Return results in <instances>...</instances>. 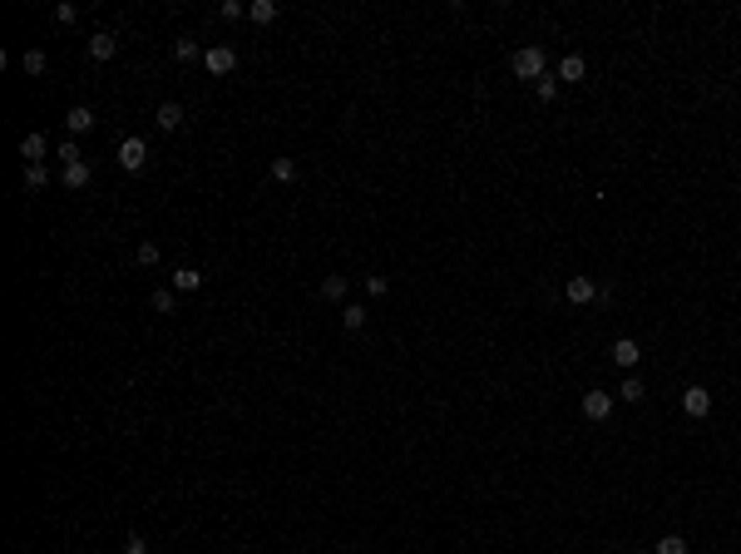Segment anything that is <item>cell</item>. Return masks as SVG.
<instances>
[{
  "label": "cell",
  "instance_id": "cell-19",
  "mask_svg": "<svg viewBox=\"0 0 741 554\" xmlns=\"http://www.w3.org/2000/svg\"><path fill=\"white\" fill-rule=\"evenodd\" d=\"M657 554H687V540H682V535H662V540H657Z\"/></svg>",
  "mask_w": 741,
  "mask_h": 554
},
{
  "label": "cell",
  "instance_id": "cell-30",
  "mask_svg": "<svg viewBox=\"0 0 741 554\" xmlns=\"http://www.w3.org/2000/svg\"><path fill=\"white\" fill-rule=\"evenodd\" d=\"M124 554H148V545H144L139 535H129V540H124Z\"/></svg>",
  "mask_w": 741,
  "mask_h": 554
},
{
  "label": "cell",
  "instance_id": "cell-10",
  "mask_svg": "<svg viewBox=\"0 0 741 554\" xmlns=\"http://www.w3.org/2000/svg\"><path fill=\"white\" fill-rule=\"evenodd\" d=\"M613 361H618V366H637V361H642V351H637L633 336H618V341H613Z\"/></svg>",
  "mask_w": 741,
  "mask_h": 554
},
{
  "label": "cell",
  "instance_id": "cell-27",
  "mask_svg": "<svg viewBox=\"0 0 741 554\" xmlns=\"http://www.w3.org/2000/svg\"><path fill=\"white\" fill-rule=\"evenodd\" d=\"M217 15H222V20H237V15H247V10H242L237 0H222V5H217Z\"/></svg>",
  "mask_w": 741,
  "mask_h": 554
},
{
  "label": "cell",
  "instance_id": "cell-18",
  "mask_svg": "<svg viewBox=\"0 0 741 554\" xmlns=\"http://www.w3.org/2000/svg\"><path fill=\"white\" fill-rule=\"evenodd\" d=\"M272 179L292 183V179H297V159H272Z\"/></svg>",
  "mask_w": 741,
  "mask_h": 554
},
{
  "label": "cell",
  "instance_id": "cell-8",
  "mask_svg": "<svg viewBox=\"0 0 741 554\" xmlns=\"http://www.w3.org/2000/svg\"><path fill=\"white\" fill-rule=\"evenodd\" d=\"M563 292H568V302H593V297H598V282H593V277H568Z\"/></svg>",
  "mask_w": 741,
  "mask_h": 554
},
{
  "label": "cell",
  "instance_id": "cell-24",
  "mask_svg": "<svg viewBox=\"0 0 741 554\" xmlns=\"http://www.w3.org/2000/svg\"><path fill=\"white\" fill-rule=\"evenodd\" d=\"M534 90H539V100H543V105H548V100H553V95H558V80H548V75H543V80H539V85H534Z\"/></svg>",
  "mask_w": 741,
  "mask_h": 554
},
{
  "label": "cell",
  "instance_id": "cell-5",
  "mask_svg": "<svg viewBox=\"0 0 741 554\" xmlns=\"http://www.w3.org/2000/svg\"><path fill=\"white\" fill-rule=\"evenodd\" d=\"M608 411H613V396L608 391H588L583 396V416L588 421H608Z\"/></svg>",
  "mask_w": 741,
  "mask_h": 554
},
{
  "label": "cell",
  "instance_id": "cell-25",
  "mask_svg": "<svg viewBox=\"0 0 741 554\" xmlns=\"http://www.w3.org/2000/svg\"><path fill=\"white\" fill-rule=\"evenodd\" d=\"M60 159H65V164H80L85 154H80V144H75V139H65V144H60Z\"/></svg>",
  "mask_w": 741,
  "mask_h": 554
},
{
  "label": "cell",
  "instance_id": "cell-17",
  "mask_svg": "<svg viewBox=\"0 0 741 554\" xmlns=\"http://www.w3.org/2000/svg\"><path fill=\"white\" fill-rule=\"evenodd\" d=\"M20 65H25V75H45V50H25Z\"/></svg>",
  "mask_w": 741,
  "mask_h": 554
},
{
  "label": "cell",
  "instance_id": "cell-20",
  "mask_svg": "<svg viewBox=\"0 0 741 554\" xmlns=\"http://www.w3.org/2000/svg\"><path fill=\"white\" fill-rule=\"evenodd\" d=\"M45 164H25V188H45Z\"/></svg>",
  "mask_w": 741,
  "mask_h": 554
},
{
  "label": "cell",
  "instance_id": "cell-13",
  "mask_svg": "<svg viewBox=\"0 0 741 554\" xmlns=\"http://www.w3.org/2000/svg\"><path fill=\"white\" fill-rule=\"evenodd\" d=\"M247 20L272 25V20H277V0H252V5H247Z\"/></svg>",
  "mask_w": 741,
  "mask_h": 554
},
{
  "label": "cell",
  "instance_id": "cell-29",
  "mask_svg": "<svg viewBox=\"0 0 741 554\" xmlns=\"http://www.w3.org/2000/svg\"><path fill=\"white\" fill-rule=\"evenodd\" d=\"M75 15H80L75 5H55V20H60V25H75Z\"/></svg>",
  "mask_w": 741,
  "mask_h": 554
},
{
  "label": "cell",
  "instance_id": "cell-7",
  "mask_svg": "<svg viewBox=\"0 0 741 554\" xmlns=\"http://www.w3.org/2000/svg\"><path fill=\"white\" fill-rule=\"evenodd\" d=\"M114 50H119V35H109V30L90 35V60H114Z\"/></svg>",
  "mask_w": 741,
  "mask_h": 554
},
{
  "label": "cell",
  "instance_id": "cell-6",
  "mask_svg": "<svg viewBox=\"0 0 741 554\" xmlns=\"http://www.w3.org/2000/svg\"><path fill=\"white\" fill-rule=\"evenodd\" d=\"M94 124H99V119H94V110H90V105H75V110L65 114V129H70V134H90Z\"/></svg>",
  "mask_w": 741,
  "mask_h": 554
},
{
  "label": "cell",
  "instance_id": "cell-31",
  "mask_svg": "<svg viewBox=\"0 0 741 554\" xmlns=\"http://www.w3.org/2000/svg\"><path fill=\"white\" fill-rule=\"evenodd\" d=\"M366 292L371 297H386V277H366Z\"/></svg>",
  "mask_w": 741,
  "mask_h": 554
},
{
  "label": "cell",
  "instance_id": "cell-14",
  "mask_svg": "<svg viewBox=\"0 0 741 554\" xmlns=\"http://www.w3.org/2000/svg\"><path fill=\"white\" fill-rule=\"evenodd\" d=\"M60 179H65V188H85V183H90V164H85V159H80V164H65Z\"/></svg>",
  "mask_w": 741,
  "mask_h": 554
},
{
  "label": "cell",
  "instance_id": "cell-12",
  "mask_svg": "<svg viewBox=\"0 0 741 554\" xmlns=\"http://www.w3.org/2000/svg\"><path fill=\"white\" fill-rule=\"evenodd\" d=\"M198 287H203V272L198 267H178L173 272V292H198Z\"/></svg>",
  "mask_w": 741,
  "mask_h": 554
},
{
  "label": "cell",
  "instance_id": "cell-4",
  "mask_svg": "<svg viewBox=\"0 0 741 554\" xmlns=\"http://www.w3.org/2000/svg\"><path fill=\"white\" fill-rule=\"evenodd\" d=\"M682 411H687V416H707V411H712L707 386H687V391H682Z\"/></svg>",
  "mask_w": 741,
  "mask_h": 554
},
{
  "label": "cell",
  "instance_id": "cell-22",
  "mask_svg": "<svg viewBox=\"0 0 741 554\" xmlns=\"http://www.w3.org/2000/svg\"><path fill=\"white\" fill-rule=\"evenodd\" d=\"M134 257H139L144 267H153V262H158V243H139V252H134Z\"/></svg>",
  "mask_w": 741,
  "mask_h": 554
},
{
  "label": "cell",
  "instance_id": "cell-16",
  "mask_svg": "<svg viewBox=\"0 0 741 554\" xmlns=\"http://www.w3.org/2000/svg\"><path fill=\"white\" fill-rule=\"evenodd\" d=\"M148 302H153V312H163V317H168V312L178 307V292H173V287H158V292H153Z\"/></svg>",
  "mask_w": 741,
  "mask_h": 554
},
{
  "label": "cell",
  "instance_id": "cell-21",
  "mask_svg": "<svg viewBox=\"0 0 741 554\" xmlns=\"http://www.w3.org/2000/svg\"><path fill=\"white\" fill-rule=\"evenodd\" d=\"M321 297L341 302V297H346V277H326V282H321Z\"/></svg>",
  "mask_w": 741,
  "mask_h": 554
},
{
  "label": "cell",
  "instance_id": "cell-9",
  "mask_svg": "<svg viewBox=\"0 0 741 554\" xmlns=\"http://www.w3.org/2000/svg\"><path fill=\"white\" fill-rule=\"evenodd\" d=\"M153 119H158V129H163V134H173V129L183 124V105H178V100H168V105H158Z\"/></svg>",
  "mask_w": 741,
  "mask_h": 554
},
{
  "label": "cell",
  "instance_id": "cell-15",
  "mask_svg": "<svg viewBox=\"0 0 741 554\" xmlns=\"http://www.w3.org/2000/svg\"><path fill=\"white\" fill-rule=\"evenodd\" d=\"M558 80L578 85V80H583V55H563V65H558Z\"/></svg>",
  "mask_w": 741,
  "mask_h": 554
},
{
  "label": "cell",
  "instance_id": "cell-3",
  "mask_svg": "<svg viewBox=\"0 0 741 554\" xmlns=\"http://www.w3.org/2000/svg\"><path fill=\"white\" fill-rule=\"evenodd\" d=\"M203 65H208L212 75H232L237 70V50L232 45H212L208 55H203Z\"/></svg>",
  "mask_w": 741,
  "mask_h": 554
},
{
  "label": "cell",
  "instance_id": "cell-11",
  "mask_svg": "<svg viewBox=\"0 0 741 554\" xmlns=\"http://www.w3.org/2000/svg\"><path fill=\"white\" fill-rule=\"evenodd\" d=\"M20 159H25V164H40V159H45V134H25V139H20Z\"/></svg>",
  "mask_w": 741,
  "mask_h": 554
},
{
  "label": "cell",
  "instance_id": "cell-26",
  "mask_svg": "<svg viewBox=\"0 0 741 554\" xmlns=\"http://www.w3.org/2000/svg\"><path fill=\"white\" fill-rule=\"evenodd\" d=\"M623 401H642V381H637V376L623 381Z\"/></svg>",
  "mask_w": 741,
  "mask_h": 554
},
{
  "label": "cell",
  "instance_id": "cell-28",
  "mask_svg": "<svg viewBox=\"0 0 741 554\" xmlns=\"http://www.w3.org/2000/svg\"><path fill=\"white\" fill-rule=\"evenodd\" d=\"M173 55H178V60H198V45H193V40H178Z\"/></svg>",
  "mask_w": 741,
  "mask_h": 554
},
{
  "label": "cell",
  "instance_id": "cell-23",
  "mask_svg": "<svg viewBox=\"0 0 741 554\" xmlns=\"http://www.w3.org/2000/svg\"><path fill=\"white\" fill-rule=\"evenodd\" d=\"M366 327V307H346V332H361Z\"/></svg>",
  "mask_w": 741,
  "mask_h": 554
},
{
  "label": "cell",
  "instance_id": "cell-1",
  "mask_svg": "<svg viewBox=\"0 0 741 554\" xmlns=\"http://www.w3.org/2000/svg\"><path fill=\"white\" fill-rule=\"evenodd\" d=\"M144 164H148V144H144V139H124V144H119V169H124V174H139Z\"/></svg>",
  "mask_w": 741,
  "mask_h": 554
},
{
  "label": "cell",
  "instance_id": "cell-2",
  "mask_svg": "<svg viewBox=\"0 0 741 554\" xmlns=\"http://www.w3.org/2000/svg\"><path fill=\"white\" fill-rule=\"evenodd\" d=\"M514 75H519V80H543V50H539V45H524V50L514 55Z\"/></svg>",
  "mask_w": 741,
  "mask_h": 554
}]
</instances>
